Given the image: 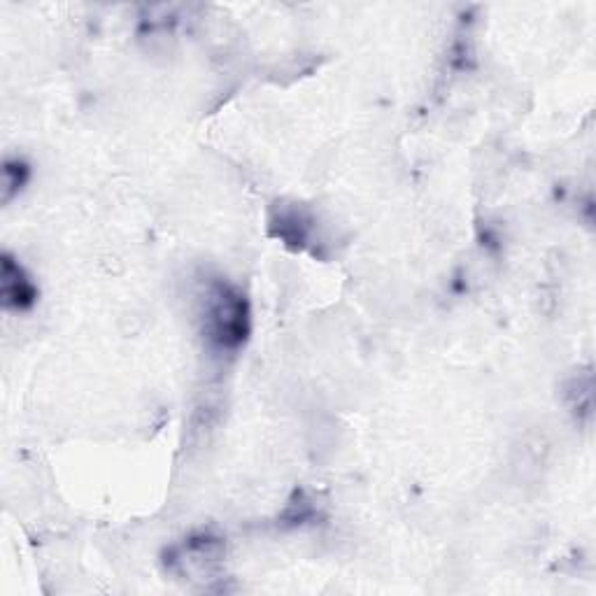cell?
I'll use <instances>...</instances> for the list:
<instances>
[{
    "label": "cell",
    "instance_id": "obj_1",
    "mask_svg": "<svg viewBox=\"0 0 596 596\" xmlns=\"http://www.w3.org/2000/svg\"><path fill=\"white\" fill-rule=\"evenodd\" d=\"M203 336L219 350H238L249 333V308L245 296L228 282L215 280L203 296Z\"/></svg>",
    "mask_w": 596,
    "mask_h": 596
},
{
    "label": "cell",
    "instance_id": "obj_3",
    "mask_svg": "<svg viewBox=\"0 0 596 596\" xmlns=\"http://www.w3.org/2000/svg\"><path fill=\"white\" fill-rule=\"evenodd\" d=\"M29 168L21 162H6L3 168V201H10L21 187L27 185Z\"/></svg>",
    "mask_w": 596,
    "mask_h": 596
},
{
    "label": "cell",
    "instance_id": "obj_2",
    "mask_svg": "<svg viewBox=\"0 0 596 596\" xmlns=\"http://www.w3.org/2000/svg\"><path fill=\"white\" fill-rule=\"evenodd\" d=\"M0 298L8 310H29L38 301V287L19 261L3 255L0 261Z\"/></svg>",
    "mask_w": 596,
    "mask_h": 596
}]
</instances>
